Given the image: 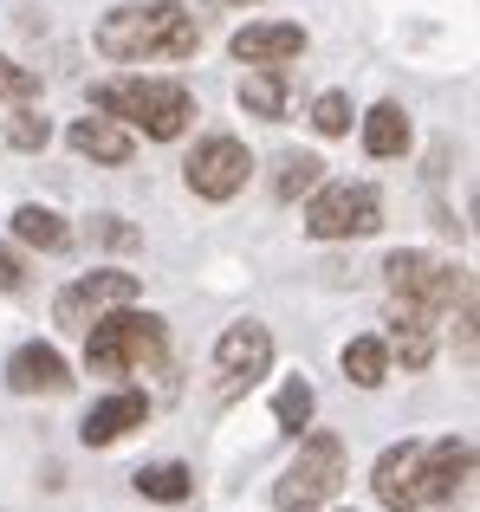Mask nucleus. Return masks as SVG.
Returning a JSON list of instances; mask_svg holds the SVG:
<instances>
[{"label": "nucleus", "instance_id": "0eeeda50", "mask_svg": "<svg viewBox=\"0 0 480 512\" xmlns=\"http://www.w3.org/2000/svg\"><path fill=\"white\" fill-rule=\"evenodd\" d=\"M383 279H390V299H403V305H422V312H435L442 318L448 305L461 299V266H448V260H435V253H422V247H403V253H390L383 260Z\"/></svg>", "mask_w": 480, "mask_h": 512}, {"label": "nucleus", "instance_id": "bb28decb", "mask_svg": "<svg viewBox=\"0 0 480 512\" xmlns=\"http://www.w3.org/2000/svg\"><path fill=\"white\" fill-rule=\"evenodd\" d=\"M26 286V273H20V253L13 247H0V292H20Z\"/></svg>", "mask_w": 480, "mask_h": 512}, {"label": "nucleus", "instance_id": "423d86ee", "mask_svg": "<svg viewBox=\"0 0 480 512\" xmlns=\"http://www.w3.org/2000/svg\"><path fill=\"white\" fill-rule=\"evenodd\" d=\"M383 227V195L370 182H318L312 208H305V234L312 240H364Z\"/></svg>", "mask_w": 480, "mask_h": 512}, {"label": "nucleus", "instance_id": "6ab92c4d", "mask_svg": "<svg viewBox=\"0 0 480 512\" xmlns=\"http://www.w3.org/2000/svg\"><path fill=\"white\" fill-rule=\"evenodd\" d=\"M13 240H20V247H39V253H59V247H65L72 234H65V221H59L52 208H39V201H26V208L13 214Z\"/></svg>", "mask_w": 480, "mask_h": 512}, {"label": "nucleus", "instance_id": "6e6552de", "mask_svg": "<svg viewBox=\"0 0 480 512\" xmlns=\"http://www.w3.org/2000/svg\"><path fill=\"white\" fill-rule=\"evenodd\" d=\"M137 292H143L137 273H117V266H104V273L72 279V286L52 299V318H59V331H78V338H85L91 318H104V312H117V305H130Z\"/></svg>", "mask_w": 480, "mask_h": 512}, {"label": "nucleus", "instance_id": "a878e982", "mask_svg": "<svg viewBox=\"0 0 480 512\" xmlns=\"http://www.w3.org/2000/svg\"><path fill=\"white\" fill-rule=\"evenodd\" d=\"M455 344H461V363H474V286H461L455 299Z\"/></svg>", "mask_w": 480, "mask_h": 512}, {"label": "nucleus", "instance_id": "9b49d317", "mask_svg": "<svg viewBox=\"0 0 480 512\" xmlns=\"http://www.w3.org/2000/svg\"><path fill=\"white\" fill-rule=\"evenodd\" d=\"M228 52L240 65H286L305 52V26L292 20H260V26H240V33L228 39Z\"/></svg>", "mask_w": 480, "mask_h": 512}, {"label": "nucleus", "instance_id": "20e7f679", "mask_svg": "<svg viewBox=\"0 0 480 512\" xmlns=\"http://www.w3.org/2000/svg\"><path fill=\"white\" fill-rule=\"evenodd\" d=\"M169 357V331L163 318L150 312H104L85 325V363L98 376H124V370H156V363Z\"/></svg>", "mask_w": 480, "mask_h": 512}, {"label": "nucleus", "instance_id": "393cba45", "mask_svg": "<svg viewBox=\"0 0 480 512\" xmlns=\"http://www.w3.org/2000/svg\"><path fill=\"white\" fill-rule=\"evenodd\" d=\"M0 104H39V78L20 72L7 52H0Z\"/></svg>", "mask_w": 480, "mask_h": 512}, {"label": "nucleus", "instance_id": "9d476101", "mask_svg": "<svg viewBox=\"0 0 480 512\" xmlns=\"http://www.w3.org/2000/svg\"><path fill=\"white\" fill-rule=\"evenodd\" d=\"M215 370L221 376H234V383H253V376H266L273 370V331L266 325H228L215 338Z\"/></svg>", "mask_w": 480, "mask_h": 512}, {"label": "nucleus", "instance_id": "aec40b11", "mask_svg": "<svg viewBox=\"0 0 480 512\" xmlns=\"http://www.w3.org/2000/svg\"><path fill=\"white\" fill-rule=\"evenodd\" d=\"M137 493H143V500H163V506H176V500H189V493H195V474H189L182 461L137 467Z\"/></svg>", "mask_w": 480, "mask_h": 512}, {"label": "nucleus", "instance_id": "412c9836", "mask_svg": "<svg viewBox=\"0 0 480 512\" xmlns=\"http://www.w3.org/2000/svg\"><path fill=\"white\" fill-rule=\"evenodd\" d=\"M344 376H351L357 389H377L383 376H390V350H383V338H351L344 344Z\"/></svg>", "mask_w": 480, "mask_h": 512}, {"label": "nucleus", "instance_id": "cd10ccee", "mask_svg": "<svg viewBox=\"0 0 480 512\" xmlns=\"http://www.w3.org/2000/svg\"><path fill=\"white\" fill-rule=\"evenodd\" d=\"M234 7H253V0H234Z\"/></svg>", "mask_w": 480, "mask_h": 512}, {"label": "nucleus", "instance_id": "4be33fe9", "mask_svg": "<svg viewBox=\"0 0 480 512\" xmlns=\"http://www.w3.org/2000/svg\"><path fill=\"white\" fill-rule=\"evenodd\" d=\"M312 409H318V396H312V383H305V376H286V383L273 389V422L292 428V435L312 422Z\"/></svg>", "mask_w": 480, "mask_h": 512}, {"label": "nucleus", "instance_id": "ddd939ff", "mask_svg": "<svg viewBox=\"0 0 480 512\" xmlns=\"http://www.w3.org/2000/svg\"><path fill=\"white\" fill-rule=\"evenodd\" d=\"M390 357H403V370H429L435 357V312H422V305H390V338H383Z\"/></svg>", "mask_w": 480, "mask_h": 512}, {"label": "nucleus", "instance_id": "f3484780", "mask_svg": "<svg viewBox=\"0 0 480 512\" xmlns=\"http://www.w3.org/2000/svg\"><path fill=\"white\" fill-rule=\"evenodd\" d=\"M364 150L370 156H403L409 150V111L403 104H377L364 117Z\"/></svg>", "mask_w": 480, "mask_h": 512}, {"label": "nucleus", "instance_id": "5701e85b", "mask_svg": "<svg viewBox=\"0 0 480 512\" xmlns=\"http://www.w3.org/2000/svg\"><path fill=\"white\" fill-rule=\"evenodd\" d=\"M52 124L39 117V104H7V124H0V143H13V150H46Z\"/></svg>", "mask_w": 480, "mask_h": 512}, {"label": "nucleus", "instance_id": "7ed1b4c3", "mask_svg": "<svg viewBox=\"0 0 480 512\" xmlns=\"http://www.w3.org/2000/svg\"><path fill=\"white\" fill-rule=\"evenodd\" d=\"M91 98H98L104 117H117L124 130H143V137H156V143L182 137L189 117H195L189 85H176V78H111V85H98Z\"/></svg>", "mask_w": 480, "mask_h": 512}, {"label": "nucleus", "instance_id": "4468645a", "mask_svg": "<svg viewBox=\"0 0 480 512\" xmlns=\"http://www.w3.org/2000/svg\"><path fill=\"white\" fill-rule=\"evenodd\" d=\"M143 415H150V402H143L137 389H117V396H104L98 409L78 422V441H85V448H111V441H124L130 428H143Z\"/></svg>", "mask_w": 480, "mask_h": 512}, {"label": "nucleus", "instance_id": "b1692460", "mask_svg": "<svg viewBox=\"0 0 480 512\" xmlns=\"http://www.w3.org/2000/svg\"><path fill=\"white\" fill-rule=\"evenodd\" d=\"M351 98H344V91H325V98L312 104V124H318V137H344V130H351Z\"/></svg>", "mask_w": 480, "mask_h": 512}, {"label": "nucleus", "instance_id": "2eb2a0df", "mask_svg": "<svg viewBox=\"0 0 480 512\" xmlns=\"http://www.w3.org/2000/svg\"><path fill=\"white\" fill-rule=\"evenodd\" d=\"M65 143H72L78 156H91V163H111V169H124L130 163V130L117 124V117H78L72 130H65Z\"/></svg>", "mask_w": 480, "mask_h": 512}, {"label": "nucleus", "instance_id": "f03ea898", "mask_svg": "<svg viewBox=\"0 0 480 512\" xmlns=\"http://www.w3.org/2000/svg\"><path fill=\"white\" fill-rule=\"evenodd\" d=\"M202 26L189 7L176 0H130V7L98 20V52L117 65H143V59H195Z\"/></svg>", "mask_w": 480, "mask_h": 512}, {"label": "nucleus", "instance_id": "dca6fc26", "mask_svg": "<svg viewBox=\"0 0 480 512\" xmlns=\"http://www.w3.org/2000/svg\"><path fill=\"white\" fill-rule=\"evenodd\" d=\"M240 111L279 124V117H286V65H253V72L240 78Z\"/></svg>", "mask_w": 480, "mask_h": 512}, {"label": "nucleus", "instance_id": "1a4fd4ad", "mask_svg": "<svg viewBox=\"0 0 480 512\" xmlns=\"http://www.w3.org/2000/svg\"><path fill=\"white\" fill-rule=\"evenodd\" d=\"M182 175H189V188L202 201H234L240 188H247V175H253V156H247L240 137H202L195 156L182 163Z\"/></svg>", "mask_w": 480, "mask_h": 512}, {"label": "nucleus", "instance_id": "a211bd4d", "mask_svg": "<svg viewBox=\"0 0 480 512\" xmlns=\"http://www.w3.org/2000/svg\"><path fill=\"white\" fill-rule=\"evenodd\" d=\"M325 182V163H318L312 150H286L273 163V195L279 201H299V195H312V188Z\"/></svg>", "mask_w": 480, "mask_h": 512}, {"label": "nucleus", "instance_id": "39448f33", "mask_svg": "<svg viewBox=\"0 0 480 512\" xmlns=\"http://www.w3.org/2000/svg\"><path fill=\"white\" fill-rule=\"evenodd\" d=\"M338 487H344V441L318 428V435H305V441H299L292 467L279 474L273 506H279V512H318Z\"/></svg>", "mask_w": 480, "mask_h": 512}, {"label": "nucleus", "instance_id": "f257e3e1", "mask_svg": "<svg viewBox=\"0 0 480 512\" xmlns=\"http://www.w3.org/2000/svg\"><path fill=\"white\" fill-rule=\"evenodd\" d=\"M474 474V441L442 435V441H403L377 461L370 487L390 512H422V506H442L455 500V487Z\"/></svg>", "mask_w": 480, "mask_h": 512}, {"label": "nucleus", "instance_id": "f8f14e48", "mask_svg": "<svg viewBox=\"0 0 480 512\" xmlns=\"http://www.w3.org/2000/svg\"><path fill=\"white\" fill-rule=\"evenodd\" d=\"M65 383H72V376H65V357L52 344H20L7 357V389L13 396H59Z\"/></svg>", "mask_w": 480, "mask_h": 512}]
</instances>
